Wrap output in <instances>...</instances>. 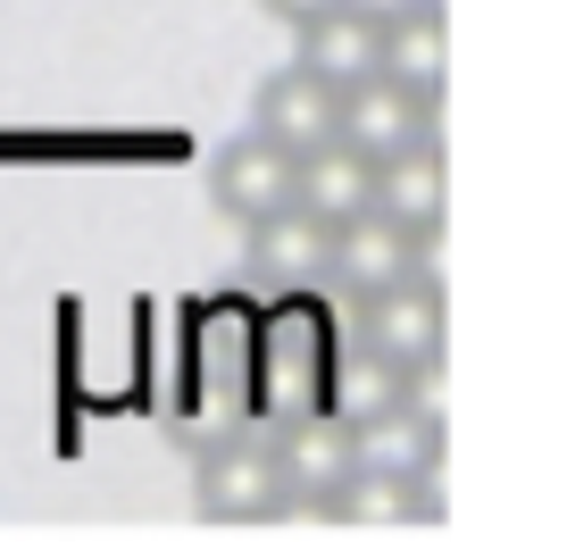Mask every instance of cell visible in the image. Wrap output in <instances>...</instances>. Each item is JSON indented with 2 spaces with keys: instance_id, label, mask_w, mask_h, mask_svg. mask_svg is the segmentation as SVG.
I'll return each instance as SVG.
<instances>
[{
  "instance_id": "15",
  "label": "cell",
  "mask_w": 567,
  "mask_h": 542,
  "mask_svg": "<svg viewBox=\"0 0 567 542\" xmlns=\"http://www.w3.org/2000/svg\"><path fill=\"white\" fill-rule=\"evenodd\" d=\"M434 451H443V426L425 418L417 401H401L392 418L359 426V459H384V468H434Z\"/></svg>"
},
{
  "instance_id": "5",
  "label": "cell",
  "mask_w": 567,
  "mask_h": 542,
  "mask_svg": "<svg viewBox=\"0 0 567 542\" xmlns=\"http://www.w3.org/2000/svg\"><path fill=\"white\" fill-rule=\"evenodd\" d=\"M250 125L259 134H276L292 158H309V151H326V142H342V84H326L318 68H276L259 84V101H250Z\"/></svg>"
},
{
  "instance_id": "12",
  "label": "cell",
  "mask_w": 567,
  "mask_h": 542,
  "mask_svg": "<svg viewBox=\"0 0 567 542\" xmlns=\"http://www.w3.org/2000/svg\"><path fill=\"white\" fill-rule=\"evenodd\" d=\"M301 209H318L326 226H359L375 209V158L351 151V142H326V151L301 158Z\"/></svg>"
},
{
  "instance_id": "11",
  "label": "cell",
  "mask_w": 567,
  "mask_h": 542,
  "mask_svg": "<svg viewBox=\"0 0 567 542\" xmlns=\"http://www.w3.org/2000/svg\"><path fill=\"white\" fill-rule=\"evenodd\" d=\"M301 68H318L326 84L359 92L368 75H384V25L342 0V9H326L318 25H301Z\"/></svg>"
},
{
  "instance_id": "8",
  "label": "cell",
  "mask_w": 567,
  "mask_h": 542,
  "mask_svg": "<svg viewBox=\"0 0 567 542\" xmlns=\"http://www.w3.org/2000/svg\"><path fill=\"white\" fill-rule=\"evenodd\" d=\"M342 142H351V151H368L375 167H384V158L434 142V109H425L417 92H401L392 75H368L359 92H342Z\"/></svg>"
},
{
  "instance_id": "10",
  "label": "cell",
  "mask_w": 567,
  "mask_h": 542,
  "mask_svg": "<svg viewBox=\"0 0 567 542\" xmlns=\"http://www.w3.org/2000/svg\"><path fill=\"white\" fill-rule=\"evenodd\" d=\"M425 267V243L417 234H401L392 217H359V226H342V243H334V284L351 300H375V293H392V284H409Z\"/></svg>"
},
{
  "instance_id": "17",
  "label": "cell",
  "mask_w": 567,
  "mask_h": 542,
  "mask_svg": "<svg viewBox=\"0 0 567 542\" xmlns=\"http://www.w3.org/2000/svg\"><path fill=\"white\" fill-rule=\"evenodd\" d=\"M351 9H368L375 25H401V18H417V9H434V0H351Z\"/></svg>"
},
{
  "instance_id": "16",
  "label": "cell",
  "mask_w": 567,
  "mask_h": 542,
  "mask_svg": "<svg viewBox=\"0 0 567 542\" xmlns=\"http://www.w3.org/2000/svg\"><path fill=\"white\" fill-rule=\"evenodd\" d=\"M326 9H342V0H267V18H284L292 34H301V25H318Z\"/></svg>"
},
{
  "instance_id": "4",
  "label": "cell",
  "mask_w": 567,
  "mask_h": 542,
  "mask_svg": "<svg viewBox=\"0 0 567 542\" xmlns=\"http://www.w3.org/2000/svg\"><path fill=\"white\" fill-rule=\"evenodd\" d=\"M284 451V484H292V509H334V492L359 475V426L342 409H292L276 434Z\"/></svg>"
},
{
  "instance_id": "3",
  "label": "cell",
  "mask_w": 567,
  "mask_h": 542,
  "mask_svg": "<svg viewBox=\"0 0 567 542\" xmlns=\"http://www.w3.org/2000/svg\"><path fill=\"white\" fill-rule=\"evenodd\" d=\"M209 201H217V217H234V226H259V217H276L284 201H301V158L284 151L276 134H234L226 151L209 158Z\"/></svg>"
},
{
  "instance_id": "7",
  "label": "cell",
  "mask_w": 567,
  "mask_h": 542,
  "mask_svg": "<svg viewBox=\"0 0 567 542\" xmlns=\"http://www.w3.org/2000/svg\"><path fill=\"white\" fill-rule=\"evenodd\" d=\"M375 217H392L401 234H417L425 250L443 243V226H451L443 142H417V151H401V158H384V167H375Z\"/></svg>"
},
{
  "instance_id": "2",
  "label": "cell",
  "mask_w": 567,
  "mask_h": 542,
  "mask_svg": "<svg viewBox=\"0 0 567 542\" xmlns=\"http://www.w3.org/2000/svg\"><path fill=\"white\" fill-rule=\"evenodd\" d=\"M193 501H200V518H217V525H267V518H284V509H292L284 451L267 434H217L209 451H200Z\"/></svg>"
},
{
  "instance_id": "1",
  "label": "cell",
  "mask_w": 567,
  "mask_h": 542,
  "mask_svg": "<svg viewBox=\"0 0 567 542\" xmlns=\"http://www.w3.org/2000/svg\"><path fill=\"white\" fill-rule=\"evenodd\" d=\"M359 342H368L375 359H392L409 385H434L443 359H451V300H443V284L417 267L409 284L359 300Z\"/></svg>"
},
{
  "instance_id": "13",
  "label": "cell",
  "mask_w": 567,
  "mask_h": 542,
  "mask_svg": "<svg viewBox=\"0 0 567 542\" xmlns=\"http://www.w3.org/2000/svg\"><path fill=\"white\" fill-rule=\"evenodd\" d=\"M384 75L401 92H417L425 109H443V84H451V25H443V0L417 9V18L384 25Z\"/></svg>"
},
{
  "instance_id": "9",
  "label": "cell",
  "mask_w": 567,
  "mask_h": 542,
  "mask_svg": "<svg viewBox=\"0 0 567 542\" xmlns=\"http://www.w3.org/2000/svg\"><path fill=\"white\" fill-rule=\"evenodd\" d=\"M334 243H342V234L326 226L318 209L284 201L276 217L250 226V267H259L267 284H334Z\"/></svg>"
},
{
  "instance_id": "6",
  "label": "cell",
  "mask_w": 567,
  "mask_h": 542,
  "mask_svg": "<svg viewBox=\"0 0 567 542\" xmlns=\"http://www.w3.org/2000/svg\"><path fill=\"white\" fill-rule=\"evenodd\" d=\"M334 525H359V534H409V525H434L443 501L425 484V468H384V459H359V475L334 492L326 509Z\"/></svg>"
},
{
  "instance_id": "14",
  "label": "cell",
  "mask_w": 567,
  "mask_h": 542,
  "mask_svg": "<svg viewBox=\"0 0 567 542\" xmlns=\"http://www.w3.org/2000/svg\"><path fill=\"white\" fill-rule=\"evenodd\" d=\"M401 401H417V385H409L392 359H375L368 342L351 350V359H334V385H326V409H342L351 426H375V418H392Z\"/></svg>"
}]
</instances>
